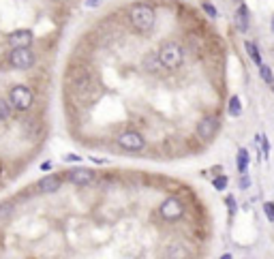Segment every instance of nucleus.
Returning a JSON list of instances; mask_svg holds the SVG:
<instances>
[{
    "label": "nucleus",
    "instance_id": "22",
    "mask_svg": "<svg viewBox=\"0 0 274 259\" xmlns=\"http://www.w3.org/2000/svg\"><path fill=\"white\" fill-rule=\"evenodd\" d=\"M227 206H229V212L234 214V210H236V202H234V197H227Z\"/></svg>",
    "mask_w": 274,
    "mask_h": 259
},
{
    "label": "nucleus",
    "instance_id": "8",
    "mask_svg": "<svg viewBox=\"0 0 274 259\" xmlns=\"http://www.w3.org/2000/svg\"><path fill=\"white\" fill-rule=\"evenodd\" d=\"M32 41H34V34H32V30H28V28L13 30V32H9V37H7V43L11 47H30Z\"/></svg>",
    "mask_w": 274,
    "mask_h": 259
},
{
    "label": "nucleus",
    "instance_id": "4",
    "mask_svg": "<svg viewBox=\"0 0 274 259\" xmlns=\"http://www.w3.org/2000/svg\"><path fill=\"white\" fill-rule=\"evenodd\" d=\"M9 64L17 71H28L30 67H34V62H37V56H34V52L30 47H11L9 52Z\"/></svg>",
    "mask_w": 274,
    "mask_h": 259
},
{
    "label": "nucleus",
    "instance_id": "17",
    "mask_svg": "<svg viewBox=\"0 0 274 259\" xmlns=\"http://www.w3.org/2000/svg\"><path fill=\"white\" fill-rule=\"evenodd\" d=\"M9 118H11V105H9V101L0 99V122L9 120Z\"/></svg>",
    "mask_w": 274,
    "mask_h": 259
},
{
    "label": "nucleus",
    "instance_id": "19",
    "mask_svg": "<svg viewBox=\"0 0 274 259\" xmlns=\"http://www.w3.org/2000/svg\"><path fill=\"white\" fill-rule=\"evenodd\" d=\"M264 212H266L268 221L274 223V204H272V202H266V204H264Z\"/></svg>",
    "mask_w": 274,
    "mask_h": 259
},
{
    "label": "nucleus",
    "instance_id": "14",
    "mask_svg": "<svg viewBox=\"0 0 274 259\" xmlns=\"http://www.w3.org/2000/svg\"><path fill=\"white\" fill-rule=\"evenodd\" d=\"M247 169H249V150H240L238 152V172L240 174H247Z\"/></svg>",
    "mask_w": 274,
    "mask_h": 259
},
{
    "label": "nucleus",
    "instance_id": "21",
    "mask_svg": "<svg viewBox=\"0 0 274 259\" xmlns=\"http://www.w3.org/2000/svg\"><path fill=\"white\" fill-rule=\"evenodd\" d=\"M203 11H206V13H208L210 17H217V9H214L210 2H203Z\"/></svg>",
    "mask_w": 274,
    "mask_h": 259
},
{
    "label": "nucleus",
    "instance_id": "1",
    "mask_svg": "<svg viewBox=\"0 0 274 259\" xmlns=\"http://www.w3.org/2000/svg\"><path fill=\"white\" fill-rule=\"evenodd\" d=\"M129 20L133 24V28H137L139 32H148L156 22V13L148 4H133L129 9Z\"/></svg>",
    "mask_w": 274,
    "mask_h": 259
},
{
    "label": "nucleus",
    "instance_id": "20",
    "mask_svg": "<svg viewBox=\"0 0 274 259\" xmlns=\"http://www.w3.org/2000/svg\"><path fill=\"white\" fill-rule=\"evenodd\" d=\"M225 186H227V178L225 176H219V178L214 180V188H217V191H223Z\"/></svg>",
    "mask_w": 274,
    "mask_h": 259
},
{
    "label": "nucleus",
    "instance_id": "10",
    "mask_svg": "<svg viewBox=\"0 0 274 259\" xmlns=\"http://www.w3.org/2000/svg\"><path fill=\"white\" fill-rule=\"evenodd\" d=\"M60 186H62V176H58V174L45 176V178H41L37 184L39 193H56Z\"/></svg>",
    "mask_w": 274,
    "mask_h": 259
},
{
    "label": "nucleus",
    "instance_id": "2",
    "mask_svg": "<svg viewBox=\"0 0 274 259\" xmlns=\"http://www.w3.org/2000/svg\"><path fill=\"white\" fill-rule=\"evenodd\" d=\"M34 103V92L32 88H28L26 84H17L9 90V105L11 109L17 111H28Z\"/></svg>",
    "mask_w": 274,
    "mask_h": 259
},
{
    "label": "nucleus",
    "instance_id": "9",
    "mask_svg": "<svg viewBox=\"0 0 274 259\" xmlns=\"http://www.w3.org/2000/svg\"><path fill=\"white\" fill-rule=\"evenodd\" d=\"M219 131V120L214 116H206L199 120V125H197V135H199V139H212L214 135Z\"/></svg>",
    "mask_w": 274,
    "mask_h": 259
},
{
    "label": "nucleus",
    "instance_id": "24",
    "mask_svg": "<svg viewBox=\"0 0 274 259\" xmlns=\"http://www.w3.org/2000/svg\"><path fill=\"white\" fill-rule=\"evenodd\" d=\"M221 259H231V255H223V257H221Z\"/></svg>",
    "mask_w": 274,
    "mask_h": 259
},
{
    "label": "nucleus",
    "instance_id": "3",
    "mask_svg": "<svg viewBox=\"0 0 274 259\" xmlns=\"http://www.w3.org/2000/svg\"><path fill=\"white\" fill-rule=\"evenodd\" d=\"M156 54H159V60L165 69H178L184 60V50L176 43V41H167V43H163Z\"/></svg>",
    "mask_w": 274,
    "mask_h": 259
},
{
    "label": "nucleus",
    "instance_id": "12",
    "mask_svg": "<svg viewBox=\"0 0 274 259\" xmlns=\"http://www.w3.org/2000/svg\"><path fill=\"white\" fill-rule=\"evenodd\" d=\"M236 24H238V28L244 32L249 28V9L244 7V4H240L236 11Z\"/></svg>",
    "mask_w": 274,
    "mask_h": 259
},
{
    "label": "nucleus",
    "instance_id": "16",
    "mask_svg": "<svg viewBox=\"0 0 274 259\" xmlns=\"http://www.w3.org/2000/svg\"><path fill=\"white\" fill-rule=\"evenodd\" d=\"M240 111H242V103H240V97H231L229 99V114L238 118L240 116Z\"/></svg>",
    "mask_w": 274,
    "mask_h": 259
},
{
    "label": "nucleus",
    "instance_id": "15",
    "mask_svg": "<svg viewBox=\"0 0 274 259\" xmlns=\"http://www.w3.org/2000/svg\"><path fill=\"white\" fill-rule=\"evenodd\" d=\"M247 52H249V56H250V60H253L255 64H261V56H259V50H257V45L255 43H250V41H247Z\"/></svg>",
    "mask_w": 274,
    "mask_h": 259
},
{
    "label": "nucleus",
    "instance_id": "11",
    "mask_svg": "<svg viewBox=\"0 0 274 259\" xmlns=\"http://www.w3.org/2000/svg\"><path fill=\"white\" fill-rule=\"evenodd\" d=\"M186 257H189V251H186L180 242H174L172 246H167V251H165V259H186Z\"/></svg>",
    "mask_w": 274,
    "mask_h": 259
},
{
    "label": "nucleus",
    "instance_id": "5",
    "mask_svg": "<svg viewBox=\"0 0 274 259\" xmlns=\"http://www.w3.org/2000/svg\"><path fill=\"white\" fill-rule=\"evenodd\" d=\"M184 214V204L178 197H170L161 204V216L167 221H178Z\"/></svg>",
    "mask_w": 274,
    "mask_h": 259
},
{
    "label": "nucleus",
    "instance_id": "18",
    "mask_svg": "<svg viewBox=\"0 0 274 259\" xmlns=\"http://www.w3.org/2000/svg\"><path fill=\"white\" fill-rule=\"evenodd\" d=\"M259 73H261V79L268 81V84H272L274 78H272V69L268 67V64H259Z\"/></svg>",
    "mask_w": 274,
    "mask_h": 259
},
{
    "label": "nucleus",
    "instance_id": "26",
    "mask_svg": "<svg viewBox=\"0 0 274 259\" xmlns=\"http://www.w3.org/2000/svg\"><path fill=\"white\" fill-rule=\"evenodd\" d=\"M272 90H274V81H272Z\"/></svg>",
    "mask_w": 274,
    "mask_h": 259
},
{
    "label": "nucleus",
    "instance_id": "6",
    "mask_svg": "<svg viewBox=\"0 0 274 259\" xmlns=\"http://www.w3.org/2000/svg\"><path fill=\"white\" fill-rule=\"evenodd\" d=\"M118 146L125 150H142L146 146V139L137 131H125L118 135Z\"/></svg>",
    "mask_w": 274,
    "mask_h": 259
},
{
    "label": "nucleus",
    "instance_id": "25",
    "mask_svg": "<svg viewBox=\"0 0 274 259\" xmlns=\"http://www.w3.org/2000/svg\"><path fill=\"white\" fill-rule=\"evenodd\" d=\"M272 32H274V20H272Z\"/></svg>",
    "mask_w": 274,
    "mask_h": 259
},
{
    "label": "nucleus",
    "instance_id": "7",
    "mask_svg": "<svg viewBox=\"0 0 274 259\" xmlns=\"http://www.w3.org/2000/svg\"><path fill=\"white\" fill-rule=\"evenodd\" d=\"M67 180L75 186H88L90 182H95V172L88 167H75L67 174Z\"/></svg>",
    "mask_w": 274,
    "mask_h": 259
},
{
    "label": "nucleus",
    "instance_id": "13",
    "mask_svg": "<svg viewBox=\"0 0 274 259\" xmlns=\"http://www.w3.org/2000/svg\"><path fill=\"white\" fill-rule=\"evenodd\" d=\"M144 67L148 71H159L163 67L161 60H159V54H156V52H150V54L144 58Z\"/></svg>",
    "mask_w": 274,
    "mask_h": 259
},
{
    "label": "nucleus",
    "instance_id": "23",
    "mask_svg": "<svg viewBox=\"0 0 274 259\" xmlns=\"http://www.w3.org/2000/svg\"><path fill=\"white\" fill-rule=\"evenodd\" d=\"M99 2H101V0H86V4H88V7H97Z\"/></svg>",
    "mask_w": 274,
    "mask_h": 259
},
{
    "label": "nucleus",
    "instance_id": "27",
    "mask_svg": "<svg viewBox=\"0 0 274 259\" xmlns=\"http://www.w3.org/2000/svg\"><path fill=\"white\" fill-rule=\"evenodd\" d=\"M236 2H242V0H236Z\"/></svg>",
    "mask_w": 274,
    "mask_h": 259
}]
</instances>
